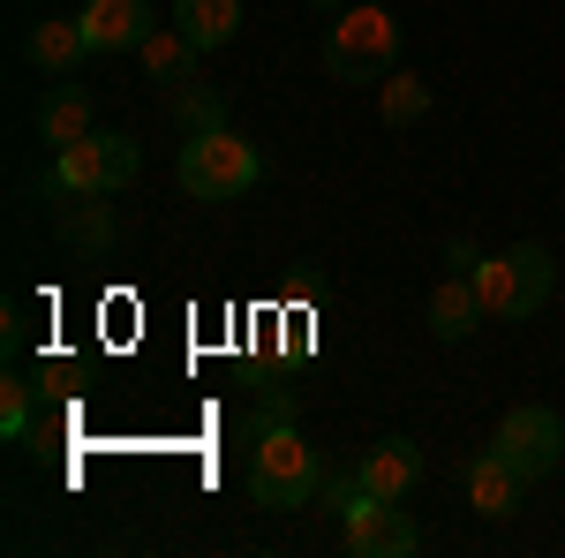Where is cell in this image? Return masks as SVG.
Masks as SVG:
<instances>
[{"mask_svg": "<svg viewBox=\"0 0 565 558\" xmlns=\"http://www.w3.org/2000/svg\"><path fill=\"white\" fill-rule=\"evenodd\" d=\"M415 551H423V528L392 498H377V506H362L348 520V558H415Z\"/></svg>", "mask_w": 565, "mask_h": 558, "instance_id": "obj_7", "label": "cell"}, {"mask_svg": "<svg viewBox=\"0 0 565 558\" xmlns=\"http://www.w3.org/2000/svg\"><path fill=\"white\" fill-rule=\"evenodd\" d=\"M23 53L39 61L45 76H76V69L90 61L84 15H45V23H31V39H23Z\"/></svg>", "mask_w": 565, "mask_h": 558, "instance_id": "obj_12", "label": "cell"}, {"mask_svg": "<svg viewBox=\"0 0 565 558\" xmlns=\"http://www.w3.org/2000/svg\"><path fill=\"white\" fill-rule=\"evenodd\" d=\"M399 69V23L385 8H340L324 39V76L332 84H385Z\"/></svg>", "mask_w": 565, "mask_h": 558, "instance_id": "obj_5", "label": "cell"}, {"mask_svg": "<svg viewBox=\"0 0 565 558\" xmlns=\"http://www.w3.org/2000/svg\"><path fill=\"white\" fill-rule=\"evenodd\" d=\"M151 31H159V8H151V0H84L90 53H136Z\"/></svg>", "mask_w": 565, "mask_h": 558, "instance_id": "obj_8", "label": "cell"}, {"mask_svg": "<svg viewBox=\"0 0 565 558\" xmlns=\"http://www.w3.org/2000/svg\"><path fill=\"white\" fill-rule=\"evenodd\" d=\"M490 445H498L527 483H543V475H558V461H565V415L558 408H505V423L490 430Z\"/></svg>", "mask_w": 565, "mask_h": 558, "instance_id": "obj_6", "label": "cell"}, {"mask_svg": "<svg viewBox=\"0 0 565 558\" xmlns=\"http://www.w3.org/2000/svg\"><path fill=\"white\" fill-rule=\"evenodd\" d=\"M482 317V295H476V280L468 272H452V280H437V295H430V340H445V347H460L468 333H476Z\"/></svg>", "mask_w": 565, "mask_h": 558, "instance_id": "obj_14", "label": "cell"}, {"mask_svg": "<svg viewBox=\"0 0 565 558\" xmlns=\"http://www.w3.org/2000/svg\"><path fill=\"white\" fill-rule=\"evenodd\" d=\"M61 242L84 250V257L114 250V212H106V197H76V204H61Z\"/></svg>", "mask_w": 565, "mask_h": 558, "instance_id": "obj_16", "label": "cell"}, {"mask_svg": "<svg viewBox=\"0 0 565 558\" xmlns=\"http://www.w3.org/2000/svg\"><path fill=\"white\" fill-rule=\"evenodd\" d=\"M377 114H385V129L423 122V114H430V84H423V76H407V69H392L385 84H377Z\"/></svg>", "mask_w": 565, "mask_h": 558, "instance_id": "obj_18", "label": "cell"}, {"mask_svg": "<svg viewBox=\"0 0 565 558\" xmlns=\"http://www.w3.org/2000/svg\"><path fill=\"white\" fill-rule=\"evenodd\" d=\"M31 122H39V144H53V151L84 144V136H90V91L68 84V76H61V84H45V98H39V114H31Z\"/></svg>", "mask_w": 565, "mask_h": 558, "instance_id": "obj_11", "label": "cell"}, {"mask_svg": "<svg viewBox=\"0 0 565 558\" xmlns=\"http://www.w3.org/2000/svg\"><path fill=\"white\" fill-rule=\"evenodd\" d=\"M174 181L196 197V204H234V197H249V189L264 181V159H257L249 136L196 129L189 144H181V159H174Z\"/></svg>", "mask_w": 565, "mask_h": 558, "instance_id": "obj_2", "label": "cell"}, {"mask_svg": "<svg viewBox=\"0 0 565 558\" xmlns=\"http://www.w3.org/2000/svg\"><path fill=\"white\" fill-rule=\"evenodd\" d=\"M445 257H452V272H476V264H482V250H476V242H452Z\"/></svg>", "mask_w": 565, "mask_h": 558, "instance_id": "obj_20", "label": "cell"}, {"mask_svg": "<svg viewBox=\"0 0 565 558\" xmlns=\"http://www.w3.org/2000/svg\"><path fill=\"white\" fill-rule=\"evenodd\" d=\"M354 475H362V491H370V498L407 506V491L423 483V445H415V438H377V445L354 461Z\"/></svg>", "mask_w": 565, "mask_h": 558, "instance_id": "obj_10", "label": "cell"}, {"mask_svg": "<svg viewBox=\"0 0 565 558\" xmlns=\"http://www.w3.org/2000/svg\"><path fill=\"white\" fill-rule=\"evenodd\" d=\"M309 8H317V15H340V8H348V0H309Z\"/></svg>", "mask_w": 565, "mask_h": 558, "instance_id": "obj_21", "label": "cell"}, {"mask_svg": "<svg viewBox=\"0 0 565 558\" xmlns=\"http://www.w3.org/2000/svg\"><path fill=\"white\" fill-rule=\"evenodd\" d=\"M249 506H264V514H295V506H309L317 491H324V461H317V445H309L295 423H264L257 438H249Z\"/></svg>", "mask_w": 565, "mask_h": 558, "instance_id": "obj_1", "label": "cell"}, {"mask_svg": "<svg viewBox=\"0 0 565 558\" xmlns=\"http://www.w3.org/2000/svg\"><path fill=\"white\" fill-rule=\"evenodd\" d=\"M31 423H39V386L8 378V386H0V438H8V445H23Z\"/></svg>", "mask_w": 565, "mask_h": 558, "instance_id": "obj_19", "label": "cell"}, {"mask_svg": "<svg viewBox=\"0 0 565 558\" xmlns=\"http://www.w3.org/2000/svg\"><path fill=\"white\" fill-rule=\"evenodd\" d=\"M136 173H143V151H136V136L121 129H90L84 144H68V151H53V167H45L39 197H121Z\"/></svg>", "mask_w": 565, "mask_h": 558, "instance_id": "obj_3", "label": "cell"}, {"mask_svg": "<svg viewBox=\"0 0 565 558\" xmlns=\"http://www.w3.org/2000/svg\"><path fill=\"white\" fill-rule=\"evenodd\" d=\"M460 483H468V506L490 520H505V514H521V498H527V475L498 453V445H482V453H468V468H460Z\"/></svg>", "mask_w": 565, "mask_h": 558, "instance_id": "obj_9", "label": "cell"}, {"mask_svg": "<svg viewBox=\"0 0 565 558\" xmlns=\"http://www.w3.org/2000/svg\"><path fill=\"white\" fill-rule=\"evenodd\" d=\"M159 106H167L189 136L196 129H226V91L218 84H174V91H159Z\"/></svg>", "mask_w": 565, "mask_h": 558, "instance_id": "obj_17", "label": "cell"}, {"mask_svg": "<svg viewBox=\"0 0 565 558\" xmlns=\"http://www.w3.org/2000/svg\"><path fill=\"white\" fill-rule=\"evenodd\" d=\"M174 23L212 53V45L242 39V0H174Z\"/></svg>", "mask_w": 565, "mask_h": 558, "instance_id": "obj_15", "label": "cell"}, {"mask_svg": "<svg viewBox=\"0 0 565 558\" xmlns=\"http://www.w3.org/2000/svg\"><path fill=\"white\" fill-rule=\"evenodd\" d=\"M468 280H476V295H482V309H490V317L527 325V317L551 302V287H558V264H551V250H543V242H513V250L482 257Z\"/></svg>", "mask_w": 565, "mask_h": 558, "instance_id": "obj_4", "label": "cell"}, {"mask_svg": "<svg viewBox=\"0 0 565 558\" xmlns=\"http://www.w3.org/2000/svg\"><path fill=\"white\" fill-rule=\"evenodd\" d=\"M136 53H143V76H151L159 91H174V84H196V61H204V45L189 39L181 23H159L151 39L136 45Z\"/></svg>", "mask_w": 565, "mask_h": 558, "instance_id": "obj_13", "label": "cell"}]
</instances>
